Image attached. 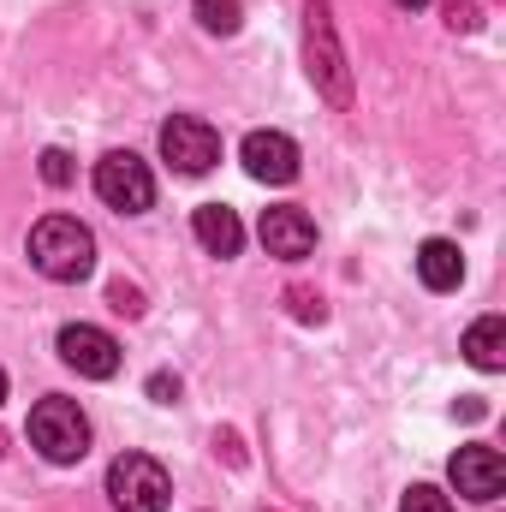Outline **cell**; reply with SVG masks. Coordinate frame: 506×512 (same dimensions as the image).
Segmentation results:
<instances>
[{"label": "cell", "instance_id": "cell-1", "mask_svg": "<svg viewBox=\"0 0 506 512\" xmlns=\"http://www.w3.org/2000/svg\"><path fill=\"white\" fill-rule=\"evenodd\" d=\"M30 262H36L48 280L72 286V280H84V274L96 268V233H90L78 215H42V221L30 227Z\"/></svg>", "mask_w": 506, "mask_h": 512}, {"label": "cell", "instance_id": "cell-2", "mask_svg": "<svg viewBox=\"0 0 506 512\" xmlns=\"http://www.w3.org/2000/svg\"><path fill=\"white\" fill-rule=\"evenodd\" d=\"M30 441L48 465H78L90 453V417L72 399H42L30 411Z\"/></svg>", "mask_w": 506, "mask_h": 512}, {"label": "cell", "instance_id": "cell-3", "mask_svg": "<svg viewBox=\"0 0 506 512\" xmlns=\"http://www.w3.org/2000/svg\"><path fill=\"white\" fill-rule=\"evenodd\" d=\"M108 501H114V512H167L173 477L149 453H120L108 465Z\"/></svg>", "mask_w": 506, "mask_h": 512}, {"label": "cell", "instance_id": "cell-4", "mask_svg": "<svg viewBox=\"0 0 506 512\" xmlns=\"http://www.w3.org/2000/svg\"><path fill=\"white\" fill-rule=\"evenodd\" d=\"M161 155H167L173 173L203 179V173L221 161V131L209 126V120H197V114H173V120L161 126Z\"/></svg>", "mask_w": 506, "mask_h": 512}, {"label": "cell", "instance_id": "cell-5", "mask_svg": "<svg viewBox=\"0 0 506 512\" xmlns=\"http://www.w3.org/2000/svg\"><path fill=\"white\" fill-rule=\"evenodd\" d=\"M96 197H102L108 209H120V215H143V209L155 203V173H149L131 149H114V155L96 161Z\"/></svg>", "mask_w": 506, "mask_h": 512}, {"label": "cell", "instance_id": "cell-6", "mask_svg": "<svg viewBox=\"0 0 506 512\" xmlns=\"http://www.w3.org/2000/svg\"><path fill=\"white\" fill-rule=\"evenodd\" d=\"M60 358L78 370V376H90V382H108L114 370H120V340L108 334V328H90V322H72V328H60Z\"/></svg>", "mask_w": 506, "mask_h": 512}, {"label": "cell", "instance_id": "cell-7", "mask_svg": "<svg viewBox=\"0 0 506 512\" xmlns=\"http://www.w3.org/2000/svg\"><path fill=\"white\" fill-rule=\"evenodd\" d=\"M239 155H245V173L262 179V185H292L298 179V143L286 131H251Z\"/></svg>", "mask_w": 506, "mask_h": 512}, {"label": "cell", "instance_id": "cell-8", "mask_svg": "<svg viewBox=\"0 0 506 512\" xmlns=\"http://www.w3.org/2000/svg\"><path fill=\"white\" fill-rule=\"evenodd\" d=\"M453 483H459V495L465 501H483V507H495L506 489V465L495 447H459L453 453Z\"/></svg>", "mask_w": 506, "mask_h": 512}, {"label": "cell", "instance_id": "cell-9", "mask_svg": "<svg viewBox=\"0 0 506 512\" xmlns=\"http://www.w3.org/2000/svg\"><path fill=\"white\" fill-rule=\"evenodd\" d=\"M262 245H268V256H280V262H304V256L316 251V221L304 209L280 203V209L262 215Z\"/></svg>", "mask_w": 506, "mask_h": 512}, {"label": "cell", "instance_id": "cell-10", "mask_svg": "<svg viewBox=\"0 0 506 512\" xmlns=\"http://www.w3.org/2000/svg\"><path fill=\"white\" fill-rule=\"evenodd\" d=\"M310 42H322V54L310 48V78H322V90H328V102H346V66H340V48H334V24H328V6L322 0H310Z\"/></svg>", "mask_w": 506, "mask_h": 512}, {"label": "cell", "instance_id": "cell-11", "mask_svg": "<svg viewBox=\"0 0 506 512\" xmlns=\"http://www.w3.org/2000/svg\"><path fill=\"white\" fill-rule=\"evenodd\" d=\"M191 233H197V245L209 256H239V245H245V227H239V215L227 209V203H203L197 215H191Z\"/></svg>", "mask_w": 506, "mask_h": 512}, {"label": "cell", "instance_id": "cell-12", "mask_svg": "<svg viewBox=\"0 0 506 512\" xmlns=\"http://www.w3.org/2000/svg\"><path fill=\"white\" fill-rule=\"evenodd\" d=\"M417 280L429 286V292H453L459 280H465V256L453 239H429L423 251H417Z\"/></svg>", "mask_w": 506, "mask_h": 512}, {"label": "cell", "instance_id": "cell-13", "mask_svg": "<svg viewBox=\"0 0 506 512\" xmlns=\"http://www.w3.org/2000/svg\"><path fill=\"white\" fill-rule=\"evenodd\" d=\"M465 358H471L477 370H501L506 364V322L501 316L471 322V334H465Z\"/></svg>", "mask_w": 506, "mask_h": 512}, {"label": "cell", "instance_id": "cell-14", "mask_svg": "<svg viewBox=\"0 0 506 512\" xmlns=\"http://www.w3.org/2000/svg\"><path fill=\"white\" fill-rule=\"evenodd\" d=\"M197 24L209 36H233L245 24V12H239V0H197Z\"/></svg>", "mask_w": 506, "mask_h": 512}, {"label": "cell", "instance_id": "cell-15", "mask_svg": "<svg viewBox=\"0 0 506 512\" xmlns=\"http://www.w3.org/2000/svg\"><path fill=\"white\" fill-rule=\"evenodd\" d=\"M399 512H453V501L441 495V489H429V483H417L405 501H399Z\"/></svg>", "mask_w": 506, "mask_h": 512}, {"label": "cell", "instance_id": "cell-16", "mask_svg": "<svg viewBox=\"0 0 506 512\" xmlns=\"http://www.w3.org/2000/svg\"><path fill=\"white\" fill-rule=\"evenodd\" d=\"M42 179H48V185H72V155H66V149H48V155H42Z\"/></svg>", "mask_w": 506, "mask_h": 512}, {"label": "cell", "instance_id": "cell-17", "mask_svg": "<svg viewBox=\"0 0 506 512\" xmlns=\"http://www.w3.org/2000/svg\"><path fill=\"white\" fill-rule=\"evenodd\" d=\"M447 18H453L459 30H471V24H477V6H471V0H447Z\"/></svg>", "mask_w": 506, "mask_h": 512}, {"label": "cell", "instance_id": "cell-18", "mask_svg": "<svg viewBox=\"0 0 506 512\" xmlns=\"http://www.w3.org/2000/svg\"><path fill=\"white\" fill-rule=\"evenodd\" d=\"M114 310H126V316H137V310H143V304H137V292H131L126 280L114 286Z\"/></svg>", "mask_w": 506, "mask_h": 512}, {"label": "cell", "instance_id": "cell-19", "mask_svg": "<svg viewBox=\"0 0 506 512\" xmlns=\"http://www.w3.org/2000/svg\"><path fill=\"white\" fill-rule=\"evenodd\" d=\"M149 393H155V399H173V393H179V382H167V376H155V382H149Z\"/></svg>", "mask_w": 506, "mask_h": 512}, {"label": "cell", "instance_id": "cell-20", "mask_svg": "<svg viewBox=\"0 0 506 512\" xmlns=\"http://www.w3.org/2000/svg\"><path fill=\"white\" fill-rule=\"evenodd\" d=\"M393 6H405V12H417V6H429V0H393Z\"/></svg>", "mask_w": 506, "mask_h": 512}, {"label": "cell", "instance_id": "cell-21", "mask_svg": "<svg viewBox=\"0 0 506 512\" xmlns=\"http://www.w3.org/2000/svg\"><path fill=\"white\" fill-rule=\"evenodd\" d=\"M0 399H6V370H0Z\"/></svg>", "mask_w": 506, "mask_h": 512}]
</instances>
